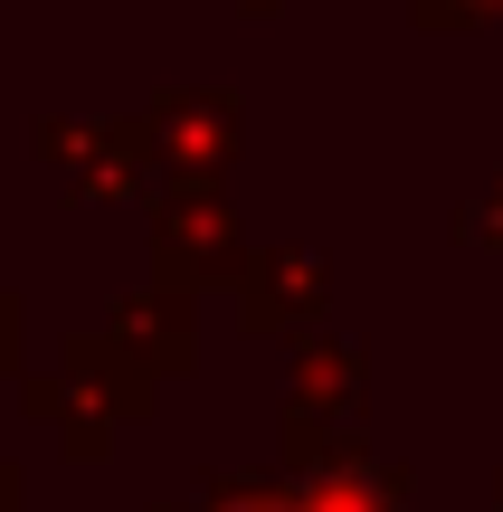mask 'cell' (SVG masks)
<instances>
[{
	"label": "cell",
	"mask_w": 503,
	"mask_h": 512,
	"mask_svg": "<svg viewBox=\"0 0 503 512\" xmlns=\"http://www.w3.org/2000/svg\"><path fill=\"white\" fill-rule=\"evenodd\" d=\"M238 512H276V503H238Z\"/></svg>",
	"instance_id": "1"
}]
</instances>
